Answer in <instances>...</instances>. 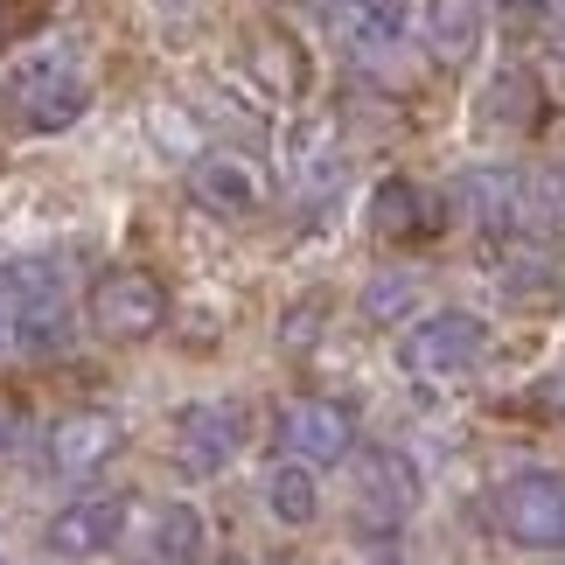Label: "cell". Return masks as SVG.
I'll return each instance as SVG.
<instances>
[{"instance_id":"cell-6","label":"cell","mask_w":565,"mask_h":565,"mask_svg":"<svg viewBox=\"0 0 565 565\" xmlns=\"http://www.w3.org/2000/svg\"><path fill=\"white\" fill-rule=\"evenodd\" d=\"M279 447H287V461H308L315 475L335 468V461H350V454H356L350 405H335V398H294L287 412H279Z\"/></svg>"},{"instance_id":"cell-5","label":"cell","mask_w":565,"mask_h":565,"mask_svg":"<svg viewBox=\"0 0 565 565\" xmlns=\"http://www.w3.org/2000/svg\"><path fill=\"white\" fill-rule=\"evenodd\" d=\"M245 447V405L231 398H203V405H182L175 412V468L182 475H224Z\"/></svg>"},{"instance_id":"cell-15","label":"cell","mask_w":565,"mask_h":565,"mask_svg":"<svg viewBox=\"0 0 565 565\" xmlns=\"http://www.w3.org/2000/svg\"><path fill=\"white\" fill-rule=\"evenodd\" d=\"M482 0H419V42L433 63H447V71H461V63H475V50H482Z\"/></svg>"},{"instance_id":"cell-26","label":"cell","mask_w":565,"mask_h":565,"mask_svg":"<svg viewBox=\"0 0 565 565\" xmlns=\"http://www.w3.org/2000/svg\"><path fill=\"white\" fill-rule=\"evenodd\" d=\"M14 433H21V412H14V405H0V447H8Z\"/></svg>"},{"instance_id":"cell-9","label":"cell","mask_w":565,"mask_h":565,"mask_svg":"<svg viewBox=\"0 0 565 565\" xmlns=\"http://www.w3.org/2000/svg\"><path fill=\"white\" fill-rule=\"evenodd\" d=\"M126 516H134L126 495H77V503H63L50 516L42 545H50L56 558H105L126 537Z\"/></svg>"},{"instance_id":"cell-19","label":"cell","mask_w":565,"mask_h":565,"mask_svg":"<svg viewBox=\"0 0 565 565\" xmlns=\"http://www.w3.org/2000/svg\"><path fill=\"white\" fill-rule=\"evenodd\" d=\"M266 510H273L287 531H308L315 516H321V482H315V468H308V461H279V468L266 475Z\"/></svg>"},{"instance_id":"cell-1","label":"cell","mask_w":565,"mask_h":565,"mask_svg":"<svg viewBox=\"0 0 565 565\" xmlns=\"http://www.w3.org/2000/svg\"><path fill=\"white\" fill-rule=\"evenodd\" d=\"M8 113L29 134H63V126H77L92 113V71L63 42H42L8 71Z\"/></svg>"},{"instance_id":"cell-16","label":"cell","mask_w":565,"mask_h":565,"mask_svg":"<svg viewBox=\"0 0 565 565\" xmlns=\"http://www.w3.org/2000/svg\"><path fill=\"white\" fill-rule=\"evenodd\" d=\"M516 189H524L516 168H468V175H461V210L489 237H510L516 231Z\"/></svg>"},{"instance_id":"cell-18","label":"cell","mask_w":565,"mask_h":565,"mask_svg":"<svg viewBox=\"0 0 565 565\" xmlns=\"http://www.w3.org/2000/svg\"><path fill=\"white\" fill-rule=\"evenodd\" d=\"M516 231L545 237V245L565 237V168H537V175H524V189H516Z\"/></svg>"},{"instance_id":"cell-14","label":"cell","mask_w":565,"mask_h":565,"mask_svg":"<svg viewBox=\"0 0 565 565\" xmlns=\"http://www.w3.org/2000/svg\"><path fill=\"white\" fill-rule=\"evenodd\" d=\"M363 224H371V237H384V245H412V237L440 231V203L412 182V175H384L371 189V210H363Z\"/></svg>"},{"instance_id":"cell-7","label":"cell","mask_w":565,"mask_h":565,"mask_svg":"<svg viewBox=\"0 0 565 565\" xmlns=\"http://www.w3.org/2000/svg\"><path fill=\"white\" fill-rule=\"evenodd\" d=\"M237 63H245V84L258 98H273V105H300L308 84H315V56H308V42L294 29H252Z\"/></svg>"},{"instance_id":"cell-2","label":"cell","mask_w":565,"mask_h":565,"mask_svg":"<svg viewBox=\"0 0 565 565\" xmlns=\"http://www.w3.org/2000/svg\"><path fill=\"white\" fill-rule=\"evenodd\" d=\"M168 308H175V300H168L161 273H147V266H113L84 294V321H92L105 342H154L168 329Z\"/></svg>"},{"instance_id":"cell-25","label":"cell","mask_w":565,"mask_h":565,"mask_svg":"<svg viewBox=\"0 0 565 565\" xmlns=\"http://www.w3.org/2000/svg\"><path fill=\"white\" fill-rule=\"evenodd\" d=\"M495 14H510V21H545L552 14V0H489Z\"/></svg>"},{"instance_id":"cell-8","label":"cell","mask_w":565,"mask_h":565,"mask_svg":"<svg viewBox=\"0 0 565 565\" xmlns=\"http://www.w3.org/2000/svg\"><path fill=\"white\" fill-rule=\"evenodd\" d=\"M321 21L350 63H384L405 42V0H321Z\"/></svg>"},{"instance_id":"cell-23","label":"cell","mask_w":565,"mask_h":565,"mask_svg":"<svg viewBox=\"0 0 565 565\" xmlns=\"http://www.w3.org/2000/svg\"><path fill=\"white\" fill-rule=\"evenodd\" d=\"M321 321H329V300H294L287 321H279V350H287V356L315 350V342H321Z\"/></svg>"},{"instance_id":"cell-4","label":"cell","mask_w":565,"mask_h":565,"mask_svg":"<svg viewBox=\"0 0 565 565\" xmlns=\"http://www.w3.org/2000/svg\"><path fill=\"white\" fill-rule=\"evenodd\" d=\"M495 524L524 552H565V475L552 468H516L495 489Z\"/></svg>"},{"instance_id":"cell-11","label":"cell","mask_w":565,"mask_h":565,"mask_svg":"<svg viewBox=\"0 0 565 565\" xmlns=\"http://www.w3.org/2000/svg\"><path fill=\"white\" fill-rule=\"evenodd\" d=\"M119 447H126V426L113 419V412H63V419L50 426V468L71 475V482L98 475Z\"/></svg>"},{"instance_id":"cell-29","label":"cell","mask_w":565,"mask_h":565,"mask_svg":"<svg viewBox=\"0 0 565 565\" xmlns=\"http://www.w3.org/2000/svg\"><path fill=\"white\" fill-rule=\"evenodd\" d=\"M224 565H252V558H224Z\"/></svg>"},{"instance_id":"cell-17","label":"cell","mask_w":565,"mask_h":565,"mask_svg":"<svg viewBox=\"0 0 565 565\" xmlns=\"http://www.w3.org/2000/svg\"><path fill=\"white\" fill-rule=\"evenodd\" d=\"M147 552H154V565H203L210 552V524L195 503H161L154 524H147Z\"/></svg>"},{"instance_id":"cell-31","label":"cell","mask_w":565,"mask_h":565,"mask_svg":"<svg viewBox=\"0 0 565 565\" xmlns=\"http://www.w3.org/2000/svg\"><path fill=\"white\" fill-rule=\"evenodd\" d=\"M0 565H8V558H0Z\"/></svg>"},{"instance_id":"cell-24","label":"cell","mask_w":565,"mask_h":565,"mask_svg":"<svg viewBox=\"0 0 565 565\" xmlns=\"http://www.w3.org/2000/svg\"><path fill=\"white\" fill-rule=\"evenodd\" d=\"M531 405L545 412V419H565V371H552V377H537V384H531Z\"/></svg>"},{"instance_id":"cell-27","label":"cell","mask_w":565,"mask_h":565,"mask_svg":"<svg viewBox=\"0 0 565 565\" xmlns=\"http://www.w3.org/2000/svg\"><path fill=\"white\" fill-rule=\"evenodd\" d=\"M8 335H14V308H8V294H0V350H8Z\"/></svg>"},{"instance_id":"cell-21","label":"cell","mask_w":565,"mask_h":565,"mask_svg":"<svg viewBox=\"0 0 565 565\" xmlns=\"http://www.w3.org/2000/svg\"><path fill=\"white\" fill-rule=\"evenodd\" d=\"M503 294L510 300H552L558 294V258L545 245H510L503 252Z\"/></svg>"},{"instance_id":"cell-13","label":"cell","mask_w":565,"mask_h":565,"mask_svg":"<svg viewBox=\"0 0 565 565\" xmlns=\"http://www.w3.org/2000/svg\"><path fill=\"white\" fill-rule=\"evenodd\" d=\"M189 195L203 203L210 216H252L258 210V168L245 154H224V147H210V154L189 161Z\"/></svg>"},{"instance_id":"cell-3","label":"cell","mask_w":565,"mask_h":565,"mask_svg":"<svg viewBox=\"0 0 565 565\" xmlns=\"http://www.w3.org/2000/svg\"><path fill=\"white\" fill-rule=\"evenodd\" d=\"M489 350V329L475 321L468 308H440V315H419L405 321L398 335V371L419 377V384H447V377H468Z\"/></svg>"},{"instance_id":"cell-30","label":"cell","mask_w":565,"mask_h":565,"mask_svg":"<svg viewBox=\"0 0 565 565\" xmlns=\"http://www.w3.org/2000/svg\"><path fill=\"white\" fill-rule=\"evenodd\" d=\"M161 8H175V0H161Z\"/></svg>"},{"instance_id":"cell-22","label":"cell","mask_w":565,"mask_h":565,"mask_svg":"<svg viewBox=\"0 0 565 565\" xmlns=\"http://www.w3.org/2000/svg\"><path fill=\"white\" fill-rule=\"evenodd\" d=\"M50 14H56V0H0V56L21 50L29 35H42Z\"/></svg>"},{"instance_id":"cell-28","label":"cell","mask_w":565,"mask_h":565,"mask_svg":"<svg viewBox=\"0 0 565 565\" xmlns=\"http://www.w3.org/2000/svg\"><path fill=\"white\" fill-rule=\"evenodd\" d=\"M552 50H558V56H565V29H558V35H552Z\"/></svg>"},{"instance_id":"cell-10","label":"cell","mask_w":565,"mask_h":565,"mask_svg":"<svg viewBox=\"0 0 565 565\" xmlns=\"http://www.w3.org/2000/svg\"><path fill=\"white\" fill-rule=\"evenodd\" d=\"M537 119H545V84H537L524 63H503L482 98H475V134H495V140H524L537 134Z\"/></svg>"},{"instance_id":"cell-12","label":"cell","mask_w":565,"mask_h":565,"mask_svg":"<svg viewBox=\"0 0 565 565\" xmlns=\"http://www.w3.org/2000/svg\"><path fill=\"white\" fill-rule=\"evenodd\" d=\"M412 503H419V468L405 461L398 447H371V461L356 468V510H363V524H405Z\"/></svg>"},{"instance_id":"cell-20","label":"cell","mask_w":565,"mask_h":565,"mask_svg":"<svg viewBox=\"0 0 565 565\" xmlns=\"http://www.w3.org/2000/svg\"><path fill=\"white\" fill-rule=\"evenodd\" d=\"M419 300H426L419 273H371V279H363V300H356V308H363V321H371V329H405Z\"/></svg>"}]
</instances>
